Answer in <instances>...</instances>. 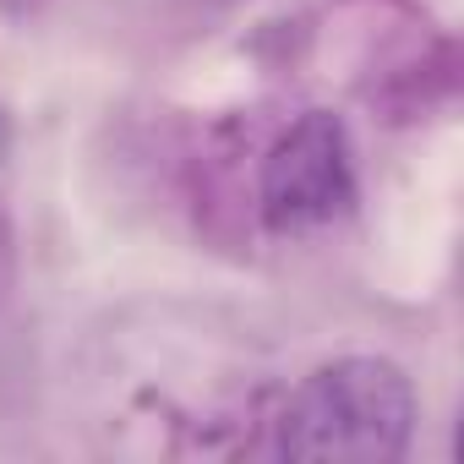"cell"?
<instances>
[{
    "label": "cell",
    "instance_id": "cell-2",
    "mask_svg": "<svg viewBox=\"0 0 464 464\" xmlns=\"http://www.w3.org/2000/svg\"><path fill=\"white\" fill-rule=\"evenodd\" d=\"M355 202V164L344 121L328 110L301 115L263 164V213L274 229H317L344 218Z\"/></svg>",
    "mask_w": 464,
    "mask_h": 464
},
{
    "label": "cell",
    "instance_id": "cell-1",
    "mask_svg": "<svg viewBox=\"0 0 464 464\" xmlns=\"http://www.w3.org/2000/svg\"><path fill=\"white\" fill-rule=\"evenodd\" d=\"M415 388L393 361L344 355L317 366L279 420V448L306 464H388L410 448Z\"/></svg>",
    "mask_w": 464,
    "mask_h": 464
}]
</instances>
